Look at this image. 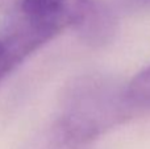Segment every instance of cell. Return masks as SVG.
I'll use <instances>...</instances> for the list:
<instances>
[{
  "instance_id": "6",
  "label": "cell",
  "mask_w": 150,
  "mask_h": 149,
  "mask_svg": "<svg viewBox=\"0 0 150 149\" xmlns=\"http://www.w3.org/2000/svg\"><path fill=\"white\" fill-rule=\"evenodd\" d=\"M128 1L130 3V4H133V5H148L150 4V0H128Z\"/></svg>"
},
{
  "instance_id": "2",
  "label": "cell",
  "mask_w": 150,
  "mask_h": 149,
  "mask_svg": "<svg viewBox=\"0 0 150 149\" xmlns=\"http://www.w3.org/2000/svg\"><path fill=\"white\" fill-rule=\"evenodd\" d=\"M132 112L127 87L121 89L99 75H83L66 87L54 131L78 148L121 123Z\"/></svg>"
},
{
  "instance_id": "4",
  "label": "cell",
  "mask_w": 150,
  "mask_h": 149,
  "mask_svg": "<svg viewBox=\"0 0 150 149\" xmlns=\"http://www.w3.org/2000/svg\"><path fill=\"white\" fill-rule=\"evenodd\" d=\"M42 149H75V147H71L70 144H67L57 132L53 131V139L50 141V147L42 148Z\"/></svg>"
},
{
  "instance_id": "1",
  "label": "cell",
  "mask_w": 150,
  "mask_h": 149,
  "mask_svg": "<svg viewBox=\"0 0 150 149\" xmlns=\"http://www.w3.org/2000/svg\"><path fill=\"white\" fill-rule=\"evenodd\" d=\"M98 5L95 0H0L4 78L67 28L79 31Z\"/></svg>"
},
{
  "instance_id": "5",
  "label": "cell",
  "mask_w": 150,
  "mask_h": 149,
  "mask_svg": "<svg viewBox=\"0 0 150 149\" xmlns=\"http://www.w3.org/2000/svg\"><path fill=\"white\" fill-rule=\"evenodd\" d=\"M3 57H4V49H3V44L0 41V82L4 79V75H3Z\"/></svg>"
},
{
  "instance_id": "3",
  "label": "cell",
  "mask_w": 150,
  "mask_h": 149,
  "mask_svg": "<svg viewBox=\"0 0 150 149\" xmlns=\"http://www.w3.org/2000/svg\"><path fill=\"white\" fill-rule=\"evenodd\" d=\"M127 98L133 111L150 110V66L128 83Z\"/></svg>"
}]
</instances>
